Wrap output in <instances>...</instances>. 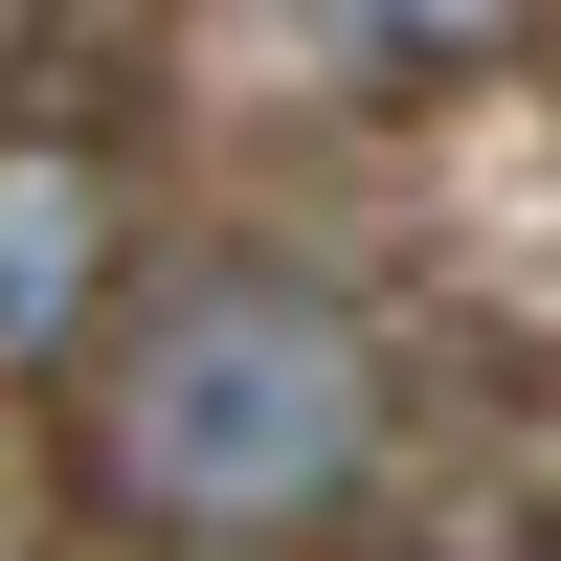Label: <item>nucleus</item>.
<instances>
[{
    "label": "nucleus",
    "mask_w": 561,
    "mask_h": 561,
    "mask_svg": "<svg viewBox=\"0 0 561 561\" xmlns=\"http://www.w3.org/2000/svg\"><path fill=\"white\" fill-rule=\"evenodd\" d=\"M359 449H382V359H359V314L314 293V270H270V248L135 293V337L90 359V472L158 539H293V517L359 494Z\"/></svg>",
    "instance_id": "f257e3e1"
},
{
    "label": "nucleus",
    "mask_w": 561,
    "mask_h": 561,
    "mask_svg": "<svg viewBox=\"0 0 561 561\" xmlns=\"http://www.w3.org/2000/svg\"><path fill=\"white\" fill-rule=\"evenodd\" d=\"M0 248H23V359H68V248H90V180H68V158H23V180H0Z\"/></svg>",
    "instance_id": "f03ea898"
},
{
    "label": "nucleus",
    "mask_w": 561,
    "mask_h": 561,
    "mask_svg": "<svg viewBox=\"0 0 561 561\" xmlns=\"http://www.w3.org/2000/svg\"><path fill=\"white\" fill-rule=\"evenodd\" d=\"M314 23H337V45H382V68H427V45H494L517 0H314Z\"/></svg>",
    "instance_id": "7ed1b4c3"
}]
</instances>
